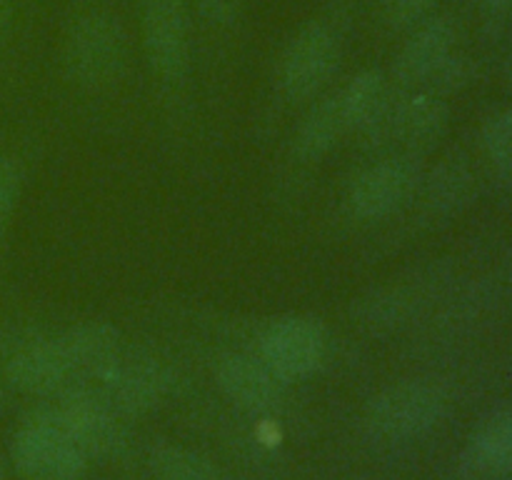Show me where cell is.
Returning <instances> with one entry per match:
<instances>
[{
    "label": "cell",
    "mask_w": 512,
    "mask_h": 480,
    "mask_svg": "<svg viewBox=\"0 0 512 480\" xmlns=\"http://www.w3.org/2000/svg\"><path fill=\"white\" fill-rule=\"evenodd\" d=\"M93 390L118 415H143L158 408L173 388V373L153 355L120 350L98 375Z\"/></svg>",
    "instance_id": "cell-4"
},
{
    "label": "cell",
    "mask_w": 512,
    "mask_h": 480,
    "mask_svg": "<svg viewBox=\"0 0 512 480\" xmlns=\"http://www.w3.org/2000/svg\"><path fill=\"white\" fill-rule=\"evenodd\" d=\"M35 413L68 435L88 460L118 458L128 443L123 415L115 413L93 388L83 383L65 390L55 403L38 405Z\"/></svg>",
    "instance_id": "cell-3"
},
{
    "label": "cell",
    "mask_w": 512,
    "mask_h": 480,
    "mask_svg": "<svg viewBox=\"0 0 512 480\" xmlns=\"http://www.w3.org/2000/svg\"><path fill=\"white\" fill-rule=\"evenodd\" d=\"M5 405V385H3V380H0V408H3Z\"/></svg>",
    "instance_id": "cell-27"
},
{
    "label": "cell",
    "mask_w": 512,
    "mask_h": 480,
    "mask_svg": "<svg viewBox=\"0 0 512 480\" xmlns=\"http://www.w3.org/2000/svg\"><path fill=\"white\" fill-rule=\"evenodd\" d=\"M148 463L158 480H223V473L208 455L183 445H158L150 450Z\"/></svg>",
    "instance_id": "cell-18"
},
{
    "label": "cell",
    "mask_w": 512,
    "mask_h": 480,
    "mask_svg": "<svg viewBox=\"0 0 512 480\" xmlns=\"http://www.w3.org/2000/svg\"><path fill=\"white\" fill-rule=\"evenodd\" d=\"M455 30L445 18L423 20L398 53L393 75L400 85H428L453 58Z\"/></svg>",
    "instance_id": "cell-14"
},
{
    "label": "cell",
    "mask_w": 512,
    "mask_h": 480,
    "mask_svg": "<svg viewBox=\"0 0 512 480\" xmlns=\"http://www.w3.org/2000/svg\"><path fill=\"white\" fill-rule=\"evenodd\" d=\"M215 383L225 398L250 413H270L285 398L288 380L280 378L260 355H223L215 368Z\"/></svg>",
    "instance_id": "cell-11"
},
{
    "label": "cell",
    "mask_w": 512,
    "mask_h": 480,
    "mask_svg": "<svg viewBox=\"0 0 512 480\" xmlns=\"http://www.w3.org/2000/svg\"><path fill=\"white\" fill-rule=\"evenodd\" d=\"M328 330L313 315H285L260 333L258 355L283 380H303L323 365Z\"/></svg>",
    "instance_id": "cell-7"
},
{
    "label": "cell",
    "mask_w": 512,
    "mask_h": 480,
    "mask_svg": "<svg viewBox=\"0 0 512 480\" xmlns=\"http://www.w3.org/2000/svg\"><path fill=\"white\" fill-rule=\"evenodd\" d=\"M10 458L25 480H83L88 470L83 450L35 410L13 435Z\"/></svg>",
    "instance_id": "cell-5"
},
{
    "label": "cell",
    "mask_w": 512,
    "mask_h": 480,
    "mask_svg": "<svg viewBox=\"0 0 512 480\" xmlns=\"http://www.w3.org/2000/svg\"><path fill=\"white\" fill-rule=\"evenodd\" d=\"M363 320L373 325L383 323H398L405 315V298L395 290L390 293H375L370 300H363V308H360Z\"/></svg>",
    "instance_id": "cell-23"
},
{
    "label": "cell",
    "mask_w": 512,
    "mask_h": 480,
    "mask_svg": "<svg viewBox=\"0 0 512 480\" xmlns=\"http://www.w3.org/2000/svg\"><path fill=\"white\" fill-rule=\"evenodd\" d=\"M195 10L210 28H228L238 20L243 0H195Z\"/></svg>",
    "instance_id": "cell-24"
},
{
    "label": "cell",
    "mask_w": 512,
    "mask_h": 480,
    "mask_svg": "<svg viewBox=\"0 0 512 480\" xmlns=\"http://www.w3.org/2000/svg\"><path fill=\"white\" fill-rule=\"evenodd\" d=\"M345 133L343 118H340L338 100L325 98L310 110L308 115L300 123L298 133H295L293 150L303 163H318L320 158L330 153L335 148V143L340 140V135Z\"/></svg>",
    "instance_id": "cell-17"
},
{
    "label": "cell",
    "mask_w": 512,
    "mask_h": 480,
    "mask_svg": "<svg viewBox=\"0 0 512 480\" xmlns=\"http://www.w3.org/2000/svg\"><path fill=\"white\" fill-rule=\"evenodd\" d=\"M143 50L165 83H180L190 68V13L185 0H145Z\"/></svg>",
    "instance_id": "cell-8"
},
{
    "label": "cell",
    "mask_w": 512,
    "mask_h": 480,
    "mask_svg": "<svg viewBox=\"0 0 512 480\" xmlns=\"http://www.w3.org/2000/svg\"><path fill=\"white\" fill-rule=\"evenodd\" d=\"M448 128V105L433 93L410 95L403 103L385 110L380 123L368 135H385L408 150H423L433 145Z\"/></svg>",
    "instance_id": "cell-13"
},
{
    "label": "cell",
    "mask_w": 512,
    "mask_h": 480,
    "mask_svg": "<svg viewBox=\"0 0 512 480\" xmlns=\"http://www.w3.org/2000/svg\"><path fill=\"white\" fill-rule=\"evenodd\" d=\"M508 85H510V90H512V63H510V68H508Z\"/></svg>",
    "instance_id": "cell-28"
},
{
    "label": "cell",
    "mask_w": 512,
    "mask_h": 480,
    "mask_svg": "<svg viewBox=\"0 0 512 480\" xmlns=\"http://www.w3.org/2000/svg\"><path fill=\"white\" fill-rule=\"evenodd\" d=\"M438 0H383V18L390 28H415L428 18Z\"/></svg>",
    "instance_id": "cell-22"
},
{
    "label": "cell",
    "mask_w": 512,
    "mask_h": 480,
    "mask_svg": "<svg viewBox=\"0 0 512 480\" xmlns=\"http://www.w3.org/2000/svg\"><path fill=\"white\" fill-rule=\"evenodd\" d=\"M465 193V175L453 165H443L428 180V200L433 208L450 210Z\"/></svg>",
    "instance_id": "cell-21"
},
{
    "label": "cell",
    "mask_w": 512,
    "mask_h": 480,
    "mask_svg": "<svg viewBox=\"0 0 512 480\" xmlns=\"http://www.w3.org/2000/svg\"><path fill=\"white\" fill-rule=\"evenodd\" d=\"M8 23V0H0V30Z\"/></svg>",
    "instance_id": "cell-26"
},
{
    "label": "cell",
    "mask_w": 512,
    "mask_h": 480,
    "mask_svg": "<svg viewBox=\"0 0 512 480\" xmlns=\"http://www.w3.org/2000/svg\"><path fill=\"white\" fill-rule=\"evenodd\" d=\"M423 183V165L415 155H395L365 168L353 180L348 205L360 220H380L403 208Z\"/></svg>",
    "instance_id": "cell-9"
},
{
    "label": "cell",
    "mask_w": 512,
    "mask_h": 480,
    "mask_svg": "<svg viewBox=\"0 0 512 480\" xmlns=\"http://www.w3.org/2000/svg\"><path fill=\"white\" fill-rule=\"evenodd\" d=\"M483 148L498 173L512 175V108L500 110L485 123Z\"/></svg>",
    "instance_id": "cell-19"
},
{
    "label": "cell",
    "mask_w": 512,
    "mask_h": 480,
    "mask_svg": "<svg viewBox=\"0 0 512 480\" xmlns=\"http://www.w3.org/2000/svg\"><path fill=\"white\" fill-rule=\"evenodd\" d=\"M130 43L115 15L95 10L75 20L65 40V73L78 88L103 90L128 68Z\"/></svg>",
    "instance_id": "cell-2"
},
{
    "label": "cell",
    "mask_w": 512,
    "mask_h": 480,
    "mask_svg": "<svg viewBox=\"0 0 512 480\" xmlns=\"http://www.w3.org/2000/svg\"><path fill=\"white\" fill-rule=\"evenodd\" d=\"M20 193H23V168L13 155L0 153V238L8 233Z\"/></svg>",
    "instance_id": "cell-20"
},
{
    "label": "cell",
    "mask_w": 512,
    "mask_h": 480,
    "mask_svg": "<svg viewBox=\"0 0 512 480\" xmlns=\"http://www.w3.org/2000/svg\"><path fill=\"white\" fill-rule=\"evenodd\" d=\"M0 478H3V463H0Z\"/></svg>",
    "instance_id": "cell-29"
},
{
    "label": "cell",
    "mask_w": 512,
    "mask_h": 480,
    "mask_svg": "<svg viewBox=\"0 0 512 480\" xmlns=\"http://www.w3.org/2000/svg\"><path fill=\"white\" fill-rule=\"evenodd\" d=\"M463 480H512V403L490 413L460 453Z\"/></svg>",
    "instance_id": "cell-12"
},
{
    "label": "cell",
    "mask_w": 512,
    "mask_h": 480,
    "mask_svg": "<svg viewBox=\"0 0 512 480\" xmlns=\"http://www.w3.org/2000/svg\"><path fill=\"white\" fill-rule=\"evenodd\" d=\"M340 63V38L328 23L313 20L293 35L280 58V88L293 103L315 98Z\"/></svg>",
    "instance_id": "cell-6"
},
{
    "label": "cell",
    "mask_w": 512,
    "mask_h": 480,
    "mask_svg": "<svg viewBox=\"0 0 512 480\" xmlns=\"http://www.w3.org/2000/svg\"><path fill=\"white\" fill-rule=\"evenodd\" d=\"M448 413V393L435 380H400L380 390L365 408V430L378 443L423 438Z\"/></svg>",
    "instance_id": "cell-1"
},
{
    "label": "cell",
    "mask_w": 512,
    "mask_h": 480,
    "mask_svg": "<svg viewBox=\"0 0 512 480\" xmlns=\"http://www.w3.org/2000/svg\"><path fill=\"white\" fill-rule=\"evenodd\" d=\"M5 378L13 388L38 398H58L73 385H80L58 335L20 340L5 358Z\"/></svg>",
    "instance_id": "cell-10"
},
{
    "label": "cell",
    "mask_w": 512,
    "mask_h": 480,
    "mask_svg": "<svg viewBox=\"0 0 512 480\" xmlns=\"http://www.w3.org/2000/svg\"><path fill=\"white\" fill-rule=\"evenodd\" d=\"M58 340L78 378H93L120 353V333L105 320L73 325L58 333Z\"/></svg>",
    "instance_id": "cell-15"
},
{
    "label": "cell",
    "mask_w": 512,
    "mask_h": 480,
    "mask_svg": "<svg viewBox=\"0 0 512 480\" xmlns=\"http://www.w3.org/2000/svg\"><path fill=\"white\" fill-rule=\"evenodd\" d=\"M478 8L485 15H505L512 10V0H478Z\"/></svg>",
    "instance_id": "cell-25"
},
{
    "label": "cell",
    "mask_w": 512,
    "mask_h": 480,
    "mask_svg": "<svg viewBox=\"0 0 512 480\" xmlns=\"http://www.w3.org/2000/svg\"><path fill=\"white\" fill-rule=\"evenodd\" d=\"M335 100L345 130L370 133L390 108L388 80L380 70H363L335 95Z\"/></svg>",
    "instance_id": "cell-16"
}]
</instances>
